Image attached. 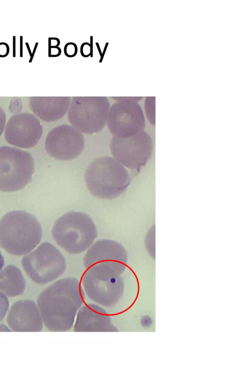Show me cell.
Masks as SVG:
<instances>
[{"instance_id":"25","label":"cell","mask_w":252,"mask_h":378,"mask_svg":"<svg viewBox=\"0 0 252 378\" xmlns=\"http://www.w3.org/2000/svg\"><path fill=\"white\" fill-rule=\"evenodd\" d=\"M114 99L119 101L120 100H128L137 102L138 100L141 99L142 97H112Z\"/></svg>"},{"instance_id":"16","label":"cell","mask_w":252,"mask_h":378,"mask_svg":"<svg viewBox=\"0 0 252 378\" xmlns=\"http://www.w3.org/2000/svg\"><path fill=\"white\" fill-rule=\"evenodd\" d=\"M70 96L31 97L30 107L41 120L52 122L62 118L66 113L70 101Z\"/></svg>"},{"instance_id":"29","label":"cell","mask_w":252,"mask_h":378,"mask_svg":"<svg viewBox=\"0 0 252 378\" xmlns=\"http://www.w3.org/2000/svg\"><path fill=\"white\" fill-rule=\"evenodd\" d=\"M20 37L21 38V44H20V45H21V50H20L21 54H20V56L22 57V36H21Z\"/></svg>"},{"instance_id":"17","label":"cell","mask_w":252,"mask_h":378,"mask_svg":"<svg viewBox=\"0 0 252 378\" xmlns=\"http://www.w3.org/2000/svg\"><path fill=\"white\" fill-rule=\"evenodd\" d=\"M26 288V281L20 270L9 265L0 270V292L13 298L22 294Z\"/></svg>"},{"instance_id":"5","label":"cell","mask_w":252,"mask_h":378,"mask_svg":"<svg viewBox=\"0 0 252 378\" xmlns=\"http://www.w3.org/2000/svg\"><path fill=\"white\" fill-rule=\"evenodd\" d=\"M87 269L82 280L87 295L102 306H115L124 292V282L121 274L104 263H97Z\"/></svg>"},{"instance_id":"7","label":"cell","mask_w":252,"mask_h":378,"mask_svg":"<svg viewBox=\"0 0 252 378\" xmlns=\"http://www.w3.org/2000/svg\"><path fill=\"white\" fill-rule=\"evenodd\" d=\"M22 267L34 283L44 284L61 276L66 267L63 254L54 245L45 242L35 250L24 256Z\"/></svg>"},{"instance_id":"21","label":"cell","mask_w":252,"mask_h":378,"mask_svg":"<svg viewBox=\"0 0 252 378\" xmlns=\"http://www.w3.org/2000/svg\"><path fill=\"white\" fill-rule=\"evenodd\" d=\"M64 53L65 55L69 58L75 57L78 52V48L77 45L72 42H69L64 45Z\"/></svg>"},{"instance_id":"22","label":"cell","mask_w":252,"mask_h":378,"mask_svg":"<svg viewBox=\"0 0 252 378\" xmlns=\"http://www.w3.org/2000/svg\"><path fill=\"white\" fill-rule=\"evenodd\" d=\"M48 56L49 57H56L59 56L61 53V49L59 47L48 46Z\"/></svg>"},{"instance_id":"10","label":"cell","mask_w":252,"mask_h":378,"mask_svg":"<svg viewBox=\"0 0 252 378\" xmlns=\"http://www.w3.org/2000/svg\"><path fill=\"white\" fill-rule=\"evenodd\" d=\"M107 126L111 133L121 138H128L143 130L145 121L140 106L135 101L120 100L110 108Z\"/></svg>"},{"instance_id":"8","label":"cell","mask_w":252,"mask_h":378,"mask_svg":"<svg viewBox=\"0 0 252 378\" xmlns=\"http://www.w3.org/2000/svg\"><path fill=\"white\" fill-rule=\"evenodd\" d=\"M110 108L105 96H74L69 108V121L77 130L92 134L105 126Z\"/></svg>"},{"instance_id":"13","label":"cell","mask_w":252,"mask_h":378,"mask_svg":"<svg viewBox=\"0 0 252 378\" xmlns=\"http://www.w3.org/2000/svg\"><path fill=\"white\" fill-rule=\"evenodd\" d=\"M127 256V251L120 243L102 239L95 242L88 250L83 264L86 269L97 263L106 264L121 275L126 269Z\"/></svg>"},{"instance_id":"28","label":"cell","mask_w":252,"mask_h":378,"mask_svg":"<svg viewBox=\"0 0 252 378\" xmlns=\"http://www.w3.org/2000/svg\"><path fill=\"white\" fill-rule=\"evenodd\" d=\"M15 36H13V57H15Z\"/></svg>"},{"instance_id":"23","label":"cell","mask_w":252,"mask_h":378,"mask_svg":"<svg viewBox=\"0 0 252 378\" xmlns=\"http://www.w3.org/2000/svg\"><path fill=\"white\" fill-rule=\"evenodd\" d=\"M6 122V116L3 109L0 107V136L3 132Z\"/></svg>"},{"instance_id":"15","label":"cell","mask_w":252,"mask_h":378,"mask_svg":"<svg viewBox=\"0 0 252 378\" xmlns=\"http://www.w3.org/2000/svg\"><path fill=\"white\" fill-rule=\"evenodd\" d=\"M75 320V332H112L117 331L110 316L101 307L94 304L81 306Z\"/></svg>"},{"instance_id":"27","label":"cell","mask_w":252,"mask_h":378,"mask_svg":"<svg viewBox=\"0 0 252 378\" xmlns=\"http://www.w3.org/2000/svg\"><path fill=\"white\" fill-rule=\"evenodd\" d=\"M0 331H10V330L5 325L0 324Z\"/></svg>"},{"instance_id":"12","label":"cell","mask_w":252,"mask_h":378,"mask_svg":"<svg viewBox=\"0 0 252 378\" xmlns=\"http://www.w3.org/2000/svg\"><path fill=\"white\" fill-rule=\"evenodd\" d=\"M42 132V126L37 118L32 114L22 113L9 119L5 129V138L11 145L29 148L36 145Z\"/></svg>"},{"instance_id":"9","label":"cell","mask_w":252,"mask_h":378,"mask_svg":"<svg viewBox=\"0 0 252 378\" xmlns=\"http://www.w3.org/2000/svg\"><path fill=\"white\" fill-rule=\"evenodd\" d=\"M109 147L119 162L131 169L139 170L150 158L154 146L149 134L142 130L128 138L114 136Z\"/></svg>"},{"instance_id":"11","label":"cell","mask_w":252,"mask_h":378,"mask_svg":"<svg viewBox=\"0 0 252 378\" xmlns=\"http://www.w3.org/2000/svg\"><path fill=\"white\" fill-rule=\"evenodd\" d=\"M85 145L82 134L75 127L64 124L53 128L49 132L45 142L48 154L62 160L76 158L84 150Z\"/></svg>"},{"instance_id":"20","label":"cell","mask_w":252,"mask_h":378,"mask_svg":"<svg viewBox=\"0 0 252 378\" xmlns=\"http://www.w3.org/2000/svg\"><path fill=\"white\" fill-rule=\"evenodd\" d=\"M91 43L87 42L83 43L80 46V53L82 56L87 58L89 56L92 57L93 55V36L91 37Z\"/></svg>"},{"instance_id":"24","label":"cell","mask_w":252,"mask_h":378,"mask_svg":"<svg viewBox=\"0 0 252 378\" xmlns=\"http://www.w3.org/2000/svg\"><path fill=\"white\" fill-rule=\"evenodd\" d=\"M48 46L50 47H58L60 44V40L59 38L56 37H50L48 38Z\"/></svg>"},{"instance_id":"1","label":"cell","mask_w":252,"mask_h":378,"mask_svg":"<svg viewBox=\"0 0 252 378\" xmlns=\"http://www.w3.org/2000/svg\"><path fill=\"white\" fill-rule=\"evenodd\" d=\"M84 290L74 278L60 279L39 295L37 303L43 323L51 331H66L73 326L84 303Z\"/></svg>"},{"instance_id":"3","label":"cell","mask_w":252,"mask_h":378,"mask_svg":"<svg viewBox=\"0 0 252 378\" xmlns=\"http://www.w3.org/2000/svg\"><path fill=\"white\" fill-rule=\"evenodd\" d=\"M84 179L90 193L101 199L120 196L130 182L127 170L115 158L104 156L94 159L87 167Z\"/></svg>"},{"instance_id":"26","label":"cell","mask_w":252,"mask_h":378,"mask_svg":"<svg viewBox=\"0 0 252 378\" xmlns=\"http://www.w3.org/2000/svg\"><path fill=\"white\" fill-rule=\"evenodd\" d=\"M4 265V258L0 252V270L2 268Z\"/></svg>"},{"instance_id":"4","label":"cell","mask_w":252,"mask_h":378,"mask_svg":"<svg viewBox=\"0 0 252 378\" xmlns=\"http://www.w3.org/2000/svg\"><path fill=\"white\" fill-rule=\"evenodd\" d=\"M52 235L57 244L67 252L79 254L92 245L97 236V231L88 215L70 211L56 220Z\"/></svg>"},{"instance_id":"19","label":"cell","mask_w":252,"mask_h":378,"mask_svg":"<svg viewBox=\"0 0 252 378\" xmlns=\"http://www.w3.org/2000/svg\"><path fill=\"white\" fill-rule=\"evenodd\" d=\"M9 301L7 296L0 292V322L3 319L9 308Z\"/></svg>"},{"instance_id":"14","label":"cell","mask_w":252,"mask_h":378,"mask_svg":"<svg viewBox=\"0 0 252 378\" xmlns=\"http://www.w3.org/2000/svg\"><path fill=\"white\" fill-rule=\"evenodd\" d=\"M8 326L16 332H39L43 321L37 305L30 300L16 302L11 306L7 317Z\"/></svg>"},{"instance_id":"6","label":"cell","mask_w":252,"mask_h":378,"mask_svg":"<svg viewBox=\"0 0 252 378\" xmlns=\"http://www.w3.org/2000/svg\"><path fill=\"white\" fill-rule=\"evenodd\" d=\"M34 163L32 155L18 148L0 147V190L23 189L32 180Z\"/></svg>"},{"instance_id":"2","label":"cell","mask_w":252,"mask_h":378,"mask_svg":"<svg viewBox=\"0 0 252 378\" xmlns=\"http://www.w3.org/2000/svg\"><path fill=\"white\" fill-rule=\"evenodd\" d=\"M42 235L40 222L24 211L9 212L0 220V247L9 254L28 253L39 243Z\"/></svg>"},{"instance_id":"18","label":"cell","mask_w":252,"mask_h":378,"mask_svg":"<svg viewBox=\"0 0 252 378\" xmlns=\"http://www.w3.org/2000/svg\"><path fill=\"white\" fill-rule=\"evenodd\" d=\"M147 119L153 125H155V97H147L145 104Z\"/></svg>"}]
</instances>
